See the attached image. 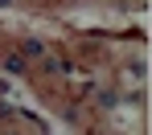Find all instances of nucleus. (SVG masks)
I'll return each instance as SVG.
<instances>
[{
    "label": "nucleus",
    "instance_id": "nucleus-1",
    "mask_svg": "<svg viewBox=\"0 0 152 135\" xmlns=\"http://www.w3.org/2000/svg\"><path fill=\"white\" fill-rule=\"evenodd\" d=\"M25 53L29 57H45V45H41L37 37H29V41H25Z\"/></svg>",
    "mask_w": 152,
    "mask_h": 135
},
{
    "label": "nucleus",
    "instance_id": "nucleus-3",
    "mask_svg": "<svg viewBox=\"0 0 152 135\" xmlns=\"http://www.w3.org/2000/svg\"><path fill=\"white\" fill-rule=\"evenodd\" d=\"M0 4H8V0H0Z\"/></svg>",
    "mask_w": 152,
    "mask_h": 135
},
{
    "label": "nucleus",
    "instance_id": "nucleus-2",
    "mask_svg": "<svg viewBox=\"0 0 152 135\" xmlns=\"http://www.w3.org/2000/svg\"><path fill=\"white\" fill-rule=\"evenodd\" d=\"M4 70H8V74H21V70H25V57H21V53H12L8 61H4Z\"/></svg>",
    "mask_w": 152,
    "mask_h": 135
}]
</instances>
